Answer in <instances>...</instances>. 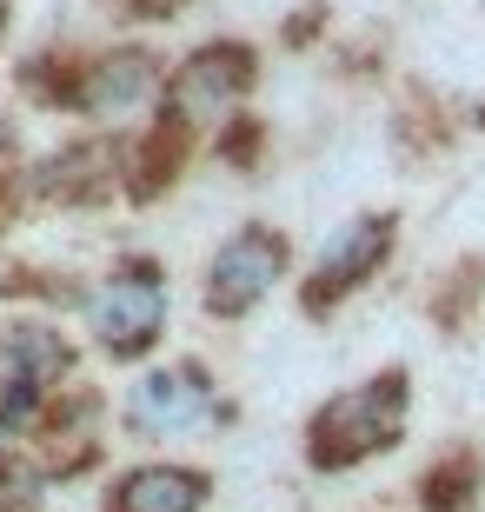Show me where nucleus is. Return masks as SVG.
Wrapping results in <instances>:
<instances>
[{"instance_id": "4468645a", "label": "nucleus", "mask_w": 485, "mask_h": 512, "mask_svg": "<svg viewBox=\"0 0 485 512\" xmlns=\"http://www.w3.org/2000/svg\"><path fill=\"white\" fill-rule=\"evenodd\" d=\"M120 7H127V20H173L187 0H120Z\"/></svg>"}, {"instance_id": "f03ea898", "label": "nucleus", "mask_w": 485, "mask_h": 512, "mask_svg": "<svg viewBox=\"0 0 485 512\" xmlns=\"http://www.w3.org/2000/svg\"><path fill=\"white\" fill-rule=\"evenodd\" d=\"M80 306H87L94 353H107L113 366L147 360L160 346V333H167V266L153 253H120Z\"/></svg>"}, {"instance_id": "0eeeda50", "label": "nucleus", "mask_w": 485, "mask_h": 512, "mask_svg": "<svg viewBox=\"0 0 485 512\" xmlns=\"http://www.w3.org/2000/svg\"><path fill=\"white\" fill-rule=\"evenodd\" d=\"M220 413V380L206 373V360H167L140 373L127 386V406H120V426L133 439H173L200 426V419Z\"/></svg>"}, {"instance_id": "2eb2a0df", "label": "nucleus", "mask_w": 485, "mask_h": 512, "mask_svg": "<svg viewBox=\"0 0 485 512\" xmlns=\"http://www.w3.org/2000/svg\"><path fill=\"white\" fill-rule=\"evenodd\" d=\"M7 14H14V0H0V34H7Z\"/></svg>"}, {"instance_id": "423d86ee", "label": "nucleus", "mask_w": 485, "mask_h": 512, "mask_svg": "<svg viewBox=\"0 0 485 512\" xmlns=\"http://www.w3.org/2000/svg\"><path fill=\"white\" fill-rule=\"evenodd\" d=\"M253 87H260V47L253 40H206L173 67L160 107L180 114L187 127H206V120H233V107Z\"/></svg>"}, {"instance_id": "9d476101", "label": "nucleus", "mask_w": 485, "mask_h": 512, "mask_svg": "<svg viewBox=\"0 0 485 512\" xmlns=\"http://www.w3.org/2000/svg\"><path fill=\"white\" fill-rule=\"evenodd\" d=\"M479 499H485V453L472 439H452L446 453H432L412 479L419 512H479Z\"/></svg>"}, {"instance_id": "ddd939ff", "label": "nucleus", "mask_w": 485, "mask_h": 512, "mask_svg": "<svg viewBox=\"0 0 485 512\" xmlns=\"http://www.w3.org/2000/svg\"><path fill=\"white\" fill-rule=\"evenodd\" d=\"M319 27H326V7H319V0H313V7H299V20H293V27H286V47H306V40H313Z\"/></svg>"}, {"instance_id": "1a4fd4ad", "label": "nucleus", "mask_w": 485, "mask_h": 512, "mask_svg": "<svg viewBox=\"0 0 485 512\" xmlns=\"http://www.w3.org/2000/svg\"><path fill=\"white\" fill-rule=\"evenodd\" d=\"M113 187H127V180H120L113 147H100V140L60 147V153H47V160L34 167V193L40 200H60V207H94V200H107Z\"/></svg>"}, {"instance_id": "f8f14e48", "label": "nucleus", "mask_w": 485, "mask_h": 512, "mask_svg": "<svg viewBox=\"0 0 485 512\" xmlns=\"http://www.w3.org/2000/svg\"><path fill=\"white\" fill-rule=\"evenodd\" d=\"M260 147H266V120H260V114H233V120H220V140H213L220 167H233V173H260Z\"/></svg>"}, {"instance_id": "f257e3e1", "label": "nucleus", "mask_w": 485, "mask_h": 512, "mask_svg": "<svg viewBox=\"0 0 485 512\" xmlns=\"http://www.w3.org/2000/svg\"><path fill=\"white\" fill-rule=\"evenodd\" d=\"M406 413H412V373L406 366H386L373 380L319 399L313 413H306L299 453H306L313 473H353V466L392 453L406 439Z\"/></svg>"}, {"instance_id": "39448f33", "label": "nucleus", "mask_w": 485, "mask_h": 512, "mask_svg": "<svg viewBox=\"0 0 485 512\" xmlns=\"http://www.w3.org/2000/svg\"><path fill=\"white\" fill-rule=\"evenodd\" d=\"M153 94H167V60L153 47H113V54H94L87 67H74L67 80L40 87L34 100L74 120H120L133 107H147Z\"/></svg>"}, {"instance_id": "6e6552de", "label": "nucleus", "mask_w": 485, "mask_h": 512, "mask_svg": "<svg viewBox=\"0 0 485 512\" xmlns=\"http://www.w3.org/2000/svg\"><path fill=\"white\" fill-rule=\"evenodd\" d=\"M213 499V473L206 466H180V459H147L107 479L100 512H206Z\"/></svg>"}, {"instance_id": "20e7f679", "label": "nucleus", "mask_w": 485, "mask_h": 512, "mask_svg": "<svg viewBox=\"0 0 485 512\" xmlns=\"http://www.w3.org/2000/svg\"><path fill=\"white\" fill-rule=\"evenodd\" d=\"M286 266H293V240L280 227H266V220L233 227L213 247V260H206V286H200L206 320H246L286 280Z\"/></svg>"}, {"instance_id": "7ed1b4c3", "label": "nucleus", "mask_w": 485, "mask_h": 512, "mask_svg": "<svg viewBox=\"0 0 485 512\" xmlns=\"http://www.w3.org/2000/svg\"><path fill=\"white\" fill-rule=\"evenodd\" d=\"M392 247H399V213L392 207L353 213L346 227H333V240L313 253L306 280H299V313H306V320H333L353 293H366V286L386 273Z\"/></svg>"}, {"instance_id": "9b49d317", "label": "nucleus", "mask_w": 485, "mask_h": 512, "mask_svg": "<svg viewBox=\"0 0 485 512\" xmlns=\"http://www.w3.org/2000/svg\"><path fill=\"white\" fill-rule=\"evenodd\" d=\"M479 300H485V260H479V253H466L446 280H432L426 313H432V326H439L446 340H459V333L472 326V306H479Z\"/></svg>"}]
</instances>
